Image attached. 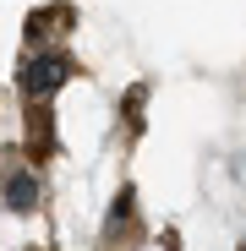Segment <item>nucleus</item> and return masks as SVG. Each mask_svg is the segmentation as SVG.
<instances>
[{"instance_id": "obj_1", "label": "nucleus", "mask_w": 246, "mask_h": 251, "mask_svg": "<svg viewBox=\"0 0 246 251\" xmlns=\"http://www.w3.org/2000/svg\"><path fill=\"white\" fill-rule=\"evenodd\" d=\"M71 60L66 55H33L27 66H22V93L27 99H50L55 88H66V82H71Z\"/></svg>"}, {"instance_id": "obj_2", "label": "nucleus", "mask_w": 246, "mask_h": 251, "mask_svg": "<svg viewBox=\"0 0 246 251\" xmlns=\"http://www.w3.org/2000/svg\"><path fill=\"white\" fill-rule=\"evenodd\" d=\"M6 202L17 207V213H27V207L38 202V180H33V170H17V175L6 180Z\"/></svg>"}, {"instance_id": "obj_3", "label": "nucleus", "mask_w": 246, "mask_h": 251, "mask_svg": "<svg viewBox=\"0 0 246 251\" xmlns=\"http://www.w3.org/2000/svg\"><path fill=\"white\" fill-rule=\"evenodd\" d=\"M241 251H246V246H241Z\"/></svg>"}]
</instances>
